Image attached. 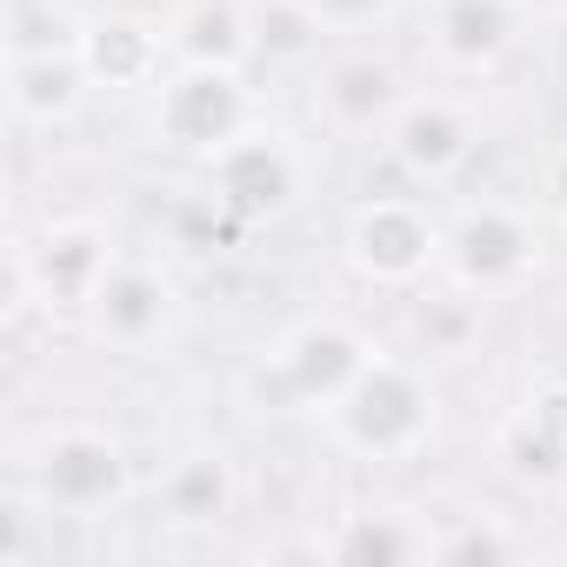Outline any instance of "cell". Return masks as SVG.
Instances as JSON below:
<instances>
[{
	"instance_id": "22",
	"label": "cell",
	"mask_w": 567,
	"mask_h": 567,
	"mask_svg": "<svg viewBox=\"0 0 567 567\" xmlns=\"http://www.w3.org/2000/svg\"><path fill=\"white\" fill-rule=\"evenodd\" d=\"M301 8L321 21V34H368L401 8V0H301Z\"/></svg>"
},
{
	"instance_id": "3",
	"label": "cell",
	"mask_w": 567,
	"mask_h": 567,
	"mask_svg": "<svg viewBox=\"0 0 567 567\" xmlns=\"http://www.w3.org/2000/svg\"><path fill=\"white\" fill-rule=\"evenodd\" d=\"M374 354L381 348L354 321L308 315L247 368V394H254V408H274V414H328Z\"/></svg>"
},
{
	"instance_id": "16",
	"label": "cell",
	"mask_w": 567,
	"mask_h": 567,
	"mask_svg": "<svg viewBox=\"0 0 567 567\" xmlns=\"http://www.w3.org/2000/svg\"><path fill=\"white\" fill-rule=\"evenodd\" d=\"M167 48L187 68H247L260 54L254 8H240V0H181L167 21Z\"/></svg>"
},
{
	"instance_id": "23",
	"label": "cell",
	"mask_w": 567,
	"mask_h": 567,
	"mask_svg": "<svg viewBox=\"0 0 567 567\" xmlns=\"http://www.w3.org/2000/svg\"><path fill=\"white\" fill-rule=\"evenodd\" d=\"M540 207H547L554 227H567V147L540 167Z\"/></svg>"
},
{
	"instance_id": "1",
	"label": "cell",
	"mask_w": 567,
	"mask_h": 567,
	"mask_svg": "<svg viewBox=\"0 0 567 567\" xmlns=\"http://www.w3.org/2000/svg\"><path fill=\"white\" fill-rule=\"evenodd\" d=\"M328 441L368 467H401V461H421L441 434V394L427 381V368L401 361V354H374L354 388L321 414Z\"/></svg>"
},
{
	"instance_id": "6",
	"label": "cell",
	"mask_w": 567,
	"mask_h": 567,
	"mask_svg": "<svg viewBox=\"0 0 567 567\" xmlns=\"http://www.w3.org/2000/svg\"><path fill=\"white\" fill-rule=\"evenodd\" d=\"M254 121L260 114H254L247 68H187V61H174L161 74V87L147 94V134H154V147H167L181 161L220 154Z\"/></svg>"
},
{
	"instance_id": "25",
	"label": "cell",
	"mask_w": 567,
	"mask_h": 567,
	"mask_svg": "<svg viewBox=\"0 0 567 567\" xmlns=\"http://www.w3.org/2000/svg\"><path fill=\"white\" fill-rule=\"evenodd\" d=\"M560 234H567V227H560Z\"/></svg>"
},
{
	"instance_id": "21",
	"label": "cell",
	"mask_w": 567,
	"mask_h": 567,
	"mask_svg": "<svg viewBox=\"0 0 567 567\" xmlns=\"http://www.w3.org/2000/svg\"><path fill=\"white\" fill-rule=\"evenodd\" d=\"M254 34H260V54L267 61H308L321 54V21L301 8V0H267V8L254 14Z\"/></svg>"
},
{
	"instance_id": "4",
	"label": "cell",
	"mask_w": 567,
	"mask_h": 567,
	"mask_svg": "<svg viewBox=\"0 0 567 567\" xmlns=\"http://www.w3.org/2000/svg\"><path fill=\"white\" fill-rule=\"evenodd\" d=\"M547 267V227L520 200H474L441 227V280L461 295L507 301Z\"/></svg>"
},
{
	"instance_id": "5",
	"label": "cell",
	"mask_w": 567,
	"mask_h": 567,
	"mask_svg": "<svg viewBox=\"0 0 567 567\" xmlns=\"http://www.w3.org/2000/svg\"><path fill=\"white\" fill-rule=\"evenodd\" d=\"M200 181L214 187V200L240 220V227H267V220H288L308 200L315 161L288 127H267L254 121L247 134H234L220 154L200 161Z\"/></svg>"
},
{
	"instance_id": "24",
	"label": "cell",
	"mask_w": 567,
	"mask_h": 567,
	"mask_svg": "<svg viewBox=\"0 0 567 567\" xmlns=\"http://www.w3.org/2000/svg\"><path fill=\"white\" fill-rule=\"evenodd\" d=\"M527 14V28H567V0H514Z\"/></svg>"
},
{
	"instance_id": "17",
	"label": "cell",
	"mask_w": 567,
	"mask_h": 567,
	"mask_svg": "<svg viewBox=\"0 0 567 567\" xmlns=\"http://www.w3.org/2000/svg\"><path fill=\"white\" fill-rule=\"evenodd\" d=\"M240 501V474L220 447H181L161 474V514L174 527H214Z\"/></svg>"
},
{
	"instance_id": "12",
	"label": "cell",
	"mask_w": 567,
	"mask_h": 567,
	"mask_svg": "<svg viewBox=\"0 0 567 567\" xmlns=\"http://www.w3.org/2000/svg\"><path fill=\"white\" fill-rule=\"evenodd\" d=\"M94 81L81 68V48H14L8 54V107L28 134H61L68 121H81Z\"/></svg>"
},
{
	"instance_id": "2",
	"label": "cell",
	"mask_w": 567,
	"mask_h": 567,
	"mask_svg": "<svg viewBox=\"0 0 567 567\" xmlns=\"http://www.w3.org/2000/svg\"><path fill=\"white\" fill-rule=\"evenodd\" d=\"M14 481L54 520H101L134 494V461L121 434L94 421H54L14 454Z\"/></svg>"
},
{
	"instance_id": "11",
	"label": "cell",
	"mask_w": 567,
	"mask_h": 567,
	"mask_svg": "<svg viewBox=\"0 0 567 567\" xmlns=\"http://www.w3.org/2000/svg\"><path fill=\"white\" fill-rule=\"evenodd\" d=\"M81 48V68L94 87H114V94H154L161 74L174 68V48H167V28L141 21V14H107L94 8L74 34Z\"/></svg>"
},
{
	"instance_id": "14",
	"label": "cell",
	"mask_w": 567,
	"mask_h": 567,
	"mask_svg": "<svg viewBox=\"0 0 567 567\" xmlns=\"http://www.w3.org/2000/svg\"><path fill=\"white\" fill-rule=\"evenodd\" d=\"M494 461H501L514 481H534V487H554V481L567 474V381L534 388V394L494 427Z\"/></svg>"
},
{
	"instance_id": "20",
	"label": "cell",
	"mask_w": 567,
	"mask_h": 567,
	"mask_svg": "<svg viewBox=\"0 0 567 567\" xmlns=\"http://www.w3.org/2000/svg\"><path fill=\"white\" fill-rule=\"evenodd\" d=\"M527 540L501 520V514H454L447 527H434V560H520Z\"/></svg>"
},
{
	"instance_id": "10",
	"label": "cell",
	"mask_w": 567,
	"mask_h": 567,
	"mask_svg": "<svg viewBox=\"0 0 567 567\" xmlns=\"http://www.w3.org/2000/svg\"><path fill=\"white\" fill-rule=\"evenodd\" d=\"M388 154L408 181L421 187H447L467 174V161L481 154V114L454 94H401L394 121L381 127Z\"/></svg>"
},
{
	"instance_id": "7",
	"label": "cell",
	"mask_w": 567,
	"mask_h": 567,
	"mask_svg": "<svg viewBox=\"0 0 567 567\" xmlns=\"http://www.w3.org/2000/svg\"><path fill=\"white\" fill-rule=\"evenodd\" d=\"M341 260L368 288H414L441 274V220L414 194H374L341 227Z\"/></svg>"
},
{
	"instance_id": "18",
	"label": "cell",
	"mask_w": 567,
	"mask_h": 567,
	"mask_svg": "<svg viewBox=\"0 0 567 567\" xmlns=\"http://www.w3.org/2000/svg\"><path fill=\"white\" fill-rule=\"evenodd\" d=\"M321 107H328V121L334 127H348V134H368L374 121L388 127L394 121V107H401V94H394V74L381 68V61H341V68H328V81H321Z\"/></svg>"
},
{
	"instance_id": "13",
	"label": "cell",
	"mask_w": 567,
	"mask_h": 567,
	"mask_svg": "<svg viewBox=\"0 0 567 567\" xmlns=\"http://www.w3.org/2000/svg\"><path fill=\"white\" fill-rule=\"evenodd\" d=\"M527 34V14L514 0H434V28H427V48L447 74H494Z\"/></svg>"
},
{
	"instance_id": "8",
	"label": "cell",
	"mask_w": 567,
	"mask_h": 567,
	"mask_svg": "<svg viewBox=\"0 0 567 567\" xmlns=\"http://www.w3.org/2000/svg\"><path fill=\"white\" fill-rule=\"evenodd\" d=\"M8 254H21L41 315H87V301L101 295V280H107L114 260H121L114 234H107L101 220H87V214L41 220L34 234H14Z\"/></svg>"
},
{
	"instance_id": "19",
	"label": "cell",
	"mask_w": 567,
	"mask_h": 567,
	"mask_svg": "<svg viewBox=\"0 0 567 567\" xmlns=\"http://www.w3.org/2000/svg\"><path fill=\"white\" fill-rule=\"evenodd\" d=\"M481 295H461L454 280H441V295L414 301V341L427 361H467L481 348Z\"/></svg>"
},
{
	"instance_id": "9",
	"label": "cell",
	"mask_w": 567,
	"mask_h": 567,
	"mask_svg": "<svg viewBox=\"0 0 567 567\" xmlns=\"http://www.w3.org/2000/svg\"><path fill=\"white\" fill-rule=\"evenodd\" d=\"M181 328V288H174V274L161 260H134L121 254L114 274L101 280V295L87 301V334L114 354H154L167 348V334Z\"/></svg>"
},
{
	"instance_id": "15",
	"label": "cell",
	"mask_w": 567,
	"mask_h": 567,
	"mask_svg": "<svg viewBox=\"0 0 567 567\" xmlns=\"http://www.w3.org/2000/svg\"><path fill=\"white\" fill-rule=\"evenodd\" d=\"M315 554L354 560V567H401V560H434V527L414 507H354L328 534H315Z\"/></svg>"
}]
</instances>
